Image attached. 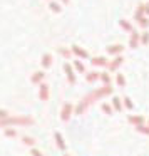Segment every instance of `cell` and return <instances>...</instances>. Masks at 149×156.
<instances>
[{
  "mask_svg": "<svg viewBox=\"0 0 149 156\" xmlns=\"http://www.w3.org/2000/svg\"><path fill=\"white\" fill-rule=\"evenodd\" d=\"M99 79V72H89L87 76H85V81L87 82H95Z\"/></svg>",
  "mask_w": 149,
  "mask_h": 156,
  "instance_id": "cell-21",
  "label": "cell"
},
{
  "mask_svg": "<svg viewBox=\"0 0 149 156\" xmlns=\"http://www.w3.org/2000/svg\"><path fill=\"white\" fill-rule=\"evenodd\" d=\"M137 22H139V25H141L142 29H147L149 27V19L147 17H142L141 20H137Z\"/></svg>",
  "mask_w": 149,
  "mask_h": 156,
  "instance_id": "cell-28",
  "label": "cell"
},
{
  "mask_svg": "<svg viewBox=\"0 0 149 156\" xmlns=\"http://www.w3.org/2000/svg\"><path fill=\"white\" fill-rule=\"evenodd\" d=\"M34 122V119L29 116H9L5 119H0V128H9V126H29Z\"/></svg>",
  "mask_w": 149,
  "mask_h": 156,
  "instance_id": "cell-2",
  "label": "cell"
},
{
  "mask_svg": "<svg viewBox=\"0 0 149 156\" xmlns=\"http://www.w3.org/2000/svg\"><path fill=\"white\" fill-rule=\"evenodd\" d=\"M137 45H139V34L132 30V32H131V39H129V47H131V49H136Z\"/></svg>",
  "mask_w": 149,
  "mask_h": 156,
  "instance_id": "cell-9",
  "label": "cell"
},
{
  "mask_svg": "<svg viewBox=\"0 0 149 156\" xmlns=\"http://www.w3.org/2000/svg\"><path fill=\"white\" fill-rule=\"evenodd\" d=\"M91 64L97 66V67H104V66H107V59L106 57H94V59H91Z\"/></svg>",
  "mask_w": 149,
  "mask_h": 156,
  "instance_id": "cell-12",
  "label": "cell"
},
{
  "mask_svg": "<svg viewBox=\"0 0 149 156\" xmlns=\"http://www.w3.org/2000/svg\"><path fill=\"white\" fill-rule=\"evenodd\" d=\"M122 102H124V106H126L127 109H132V108H134V104H132V101H131L129 98H124V99H122Z\"/></svg>",
  "mask_w": 149,
  "mask_h": 156,
  "instance_id": "cell-30",
  "label": "cell"
},
{
  "mask_svg": "<svg viewBox=\"0 0 149 156\" xmlns=\"http://www.w3.org/2000/svg\"><path fill=\"white\" fill-rule=\"evenodd\" d=\"M74 67H75V71L77 72H85V67H84V64H82L79 59H75L74 61Z\"/></svg>",
  "mask_w": 149,
  "mask_h": 156,
  "instance_id": "cell-22",
  "label": "cell"
},
{
  "mask_svg": "<svg viewBox=\"0 0 149 156\" xmlns=\"http://www.w3.org/2000/svg\"><path fill=\"white\" fill-rule=\"evenodd\" d=\"M64 71H65V76H67L69 82H71V84H75V72H74V69H72V66L69 64V62L64 64Z\"/></svg>",
  "mask_w": 149,
  "mask_h": 156,
  "instance_id": "cell-5",
  "label": "cell"
},
{
  "mask_svg": "<svg viewBox=\"0 0 149 156\" xmlns=\"http://www.w3.org/2000/svg\"><path fill=\"white\" fill-rule=\"evenodd\" d=\"M119 25H121L126 32H132V30H134V29H132V25H131V22L124 20V19H122V20H119Z\"/></svg>",
  "mask_w": 149,
  "mask_h": 156,
  "instance_id": "cell-16",
  "label": "cell"
},
{
  "mask_svg": "<svg viewBox=\"0 0 149 156\" xmlns=\"http://www.w3.org/2000/svg\"><path fill=\"white\" fill-rule=\"evenodd\" d=\"M54 139H55V144H57V148L64 151V149H65V141H64V138H62L61 133H55V134H54Z\"/></svg>",
  "mask_w": 149,
  "mask_h": 156,
  "instance_id": "cell-11",
  "label": "cell"
},
{
  "mask_svg": "<svg viewBox=\"0 0 149 156\" xmlns=\"http://www.w3.org/2000/svg\"><path fill=\"white\" fill-rule=\"evenodd\" d=\"M49 9H50L52 12H55V14H59V12L62 10V7H61V4H57V2H49Z\"/></svg>",
  "mask_w": 149,
  "mask_h": 156,
  "instance_id": "cell-18",
  "label": "cell"
},
{
  "mask_svg": "<svg viewBox=\"0 0 149 156\" xmlns=\"http://www.w3.org/2000/svg\"><path fill=\"white\" fill-rule=\"evenodd\" d=\"M147 126H149V121H147Z\"/></svg>",
  "mask_w": 149,
  "mask_h": 156,
  "instance_id": "cell-35",
  "label": "cell"
},
{
  "mask_svg": "<svg viewBox=\"0 0 149 156\" xmlns=\"http://www.w3.org/2000/svg\"><path fill=\"white\" fill-rule=\"evenodd\" d=\"M39 98H40V101H47L49 99V86L44 84V82H40V89H39Z\"/></svg>",
  "mask_w": 149,
  "mask_h": 156,
  "instance_id": "cell-7",
  "label": "cell"
},
{
  "mask_svg": "<svg viewBox=\"0 0 149 156\" xmlns=\"http://www.w3.org/2000/svg\"><path fill=\"white\" fill-rule=\"evenodd\" d=\"M4 134L7 136V138H15V136H17V131H15V129H12V128H7L4 131Z\"/></svg>",
  "mask_w": 149,
  "mask_h": 156,
  "instance_id": "cell-25",
  "label": "cell"
},
{
  "mask_svg": "<svg viewBox=\"0 0 149 156\" xmlns=\"http://www.w3.org/2000/svg\"><path fill=\"white\" fill-rule=\"evenodd\" d=\"M116 82H117V86L124 87V86H126V79H124V76H122V74H117V76H116Z\"/></svg>",
  "mask_w": 149,
  "mask_h": 156,
  "instance_id": "cell-26",
  "label": "cell"
},
{
  "mask_svg": "<svg viewBox=\"0 0 149 156\" xmlns=\"http://www.w3.org/2000/svg\"><path fill=\"white\" fill-rule=\"evenodd\" d=\"M72 111H74V106H72L71 102H65V104L62 106V111H61V119L62 121H69Z\"/></svg>",
  "mask_w": 149,
  "mask_h": 156,
  "instance_id": "cell-3",
  "label": "cell"
},
{
  "mask_svg": "<svg viewBox=\"0 0 149 156\" xmlns=\"http://www.w3.org/2000/svg\"><path fill=\"white\" fill-rule=\"evenodd\" d=\"M129 122H131V124L139 126V124L144 122V118H142V116H129Z\"/></svg>",
  "mask_w": 149,
  "mask_h": 156,
  "instance_id": "cell-14",
  "label": "cell"
},
{
  "mask_svg": "<svg viewBox=\"0 0 149 156\" xmlns=\"http://www.w3.org/2000/svg\"><path fill=\"white\" fill-rule=\"evenodd\" d=\"M99 79L104 82V86H111V76H109L107 72H102V74H99Z\"/></svg>",
  "mask_w": 149,
  "mask_h": 156,
  "instance_id": "cell-19",
  "label": "cell"
},
{
  "mask_svg": "<svg viewBox=\"0 0 149 156\" xmlns=\"http://www.w3.org/2000/svg\"><path fill=\"white\" fill-rule=\"evenodd\" d=\"M101 109H102V111H104L107 116H111V114H112V106H111V104H107V102H102Z\"/></svg>",
  "mask_w": 149,
  "mask_h": 156,
  "instance_id": "cell-23",
  "label": "cell"
},
{
  "mask_svg": "<svg viewBox=\"0 0 149 156\" xmlns=\"http://www.w3.org/2000/svg\"><path fill=\"white\" fill-rule=\"evenodd\" d=\"M59 54H61L62 57L69 59V57H71V54H72V52L69 51V49H64V47H61V49H59Z\"/></svg>",
  "mask_w": 149,
  "mask_h": 156,
  "instance_id": "cell-27",
  "label": "cell"
},
{
  "mask_svg": "<svg viewBox=\"0 0 149 156\" xmlns=\"http://www.w3.org/2000/svg\"><path fill=\"white\" fill-rule=\"evenodd\" d=\"M141 44L142 45H147L149 44V32H144V34L141 35Z\"/></svg>",
  "mask_w": 149,
  "mask_h": 156,
  "instance_id": "cell-29",
  "label": "cell"
},
{
  "mask_svg": "<svg viewBox=\"0 0 149 156\" xmlns=\"http://www.w3.org/2000/svg\"><path fill=\"white\" fill-rule=\"evenodd\" d=\"M142 17H144V5H139V7L136 9V12H134V19L136 20H141Z\"/></svg>",
  "mask_w": 149,
  "mask_h": 156,
  "instance_id": "cell-15",
  "label": "cell"
},
{
  "mask_svg": "<svg viewBox=\"0 0 149 156\" xmlns=\"http://www.w3.org/2000/svg\"><path fill=\"white\" fill-rule=\"evenodd\" d=\"M64 156H71V154H64Z\"/></svg>",
  "mask_w": 149,
  "mask_h": 156,
  "instance_id": "cell-34",
  "label": "cell"
},
{
  "mask_svg": "<svg viewBox=\"0 0 149 156\" xmlns=\"http://www.w3.org/2000/svg\"><path fill=\"white\" fill-rule=\"evenodd\" d=\"M40 64H42V67H44V69L50 67V66H52V55L50 54H44V55H42Z\"/></svg>",
  "mask_w": 149,
  "mask_h": 156,
  "instance_id": "cell-13",
  "label": "cell"
},
{
  "mask_svg": "<svg viewBox=\"0 0 149 156\" xmlns=\"http://www.w3.org/2000/svg\"><path fill=\"white\" fill-rule=\"evenodd\" d=\"M44 77H45L44 72H42V71H37V72H34V74H32L30 81L34 82V84H40V82L44 81Z\"/></svg>",
  "mask_w": 149,
  "mask_h": 156,
  "instance_id": "cell-10",
  "label": "cell"
},
{
  "mask_svg": "<svg viewBox=\"0 0 149 156\" xmlns=\"http://www.w3.org/2000/svg\"><path fill=\"white\" fill-rule=\"evenodd\" d=\"M144 14L149 15V4H144Z\"/></svg>",
  "mask_w": 149,
  "mask_h": 156,
  "instance_id": "cell-33",
  "label": "cell"
},
{
  "mask_svg": "<svg viewBox=\"0 0 149 156\" xmlns=\"http://www.w3.org/2000/svg\"><path fill=\"white\" fill-rule=\"evenodd\" d=\"M136 131H137V133H142V134H147V136H149V126L139 124V126H136Z\"/></svg>",
  "mask_w": 149,
  "mask_h": 156,
  "instance_id": "cell-24",
  "label": "cell"
},
{
  "mask_svg": "<svg viewBox=\"0 0 149 156\" xmlns=\"http://www.w3.org/2000/svg\"><path fill=\"white\" fill-rule=\"evenodd\" d=\"M112 108L116 109V111H122V101L119 98H112Z\"/></svg>",
  "mask_w": 149,
  "mask_h": 156,
  "instance_id": "cell-17",
  "label": "cell"
},
{
  "mask_svg": "<svg viewBox=\"0 0 149 156\" xmlns=\"http://www.w3.org/2000/svg\"><path fill=\"white\" fill-rule=\"evenodd\" d=\"M122 62H124V59H122V57H121V55H117V57H116V59H114V61H112V62H109V64H107V67H109V71H111V72H114V71H117V69H119V66H121V64H122Z\"/></svg>",
  "mask_w": 149,
  "mask_h": 156,
  "instance_id": "cell-6",
  "label": "cell"
},
{
  "mask_svg": "<svg viewBox=\"0 0 149 156\" xmlns=\"http://www.w3.org/2000/svg\"><path fill=\"white\" fill-rule=\"evenodd\" d=\"M71 52H72L74 55H77L79 59H89V52L84 51L82 47H79V45H72V47H71Z\"/></svg>",
  "mask_w": 149,
  "mask_h": 156,
  "instance_id": "cell-4",
  "label": "cell"
},
{
  "mask_svg": "<svg viewBox=\"0 0 149 156\" xmlns=\"http://www.w3.org/2000/svg\"><path fill=\"white\" fill-rule=\"evenodd\" d=\"M30 154H32V156H44L40 151H39V149H35V148H32V149H30Z\"/></svg>",
  "mask_w": 149,
  "mask_h": 156,
  "instance_id": "cell-31",
  "label": "cell"
},
{
  "mask_svg": "<svg viewBox=\"0 0 149 156\" xmlns=\"http://www.w3.org/2000/svg\"><path fill=\"white\" fill-rule=\"evenodd\" d=\"M5 118H9V112L4 111V109H0V119H5Z\"/></svg>",
  "mask_w": 149,
  "mask_h": 156,
  "instance_id": "cell-32",
  "label": "cell"
},
{
  "mask_svg": "<svg viewBox=\"0 0 149 156\" xmlns=\"http://www.w3.org/2000/svg\"><path fill=\"white\" fill-rule=\"evenodd\" d=\"M22 143L27 144V146H30V148H34V146H35V139L30 138V136H22Z\"/></svg>",
  "mask_w": 149,
  "mask_h": 156,
  "instance_id": "cell-20",
  "label": "cell"
},
{
  "mask_svg": "<svg viewBox=\"0 0 149 156\" xmlns=\"http://www.w3.org/2000/svg\"><path fill=\"white\" fill-rule=\"evenodd\" d=\"M122 45L121 44H114V45H107V54L109 55H119L122 52Z\"/></svg>",
  "mask_w": 149,
  "mask_h": 156,
  "instance_id": "cell-8",
  "label": "cell"
},
{
  "mask_svg": "<svg viewBox=\"0 0 149 156\" xmlns=\"http://www.w3.org/2000/svg\"><path fill=\"white\" fill-rule=\"evenodd\" d=\"M49 2H50V0H49Z\"/></svg>",
  "mask_w": 149,
  "mask_h": 156,
  "instance_id": "cell-36",
  "label": "cell"
},
{
  "mask_svg": "<svg viewBox=\"0 0 149 156\" xmlns=\"http://www.w3.org/2000/svg\"><path fill=\"white\" fill-rule=\"evenodd\" d=\"M109 94H112V87H111V86H102L101 89H95V91H92L91 94H87L77 106H75V109H74L75 114L81 116L82 112L87 109L89 104H92L94 101H97V99H101V98H106V96H109Z\"/></svg>",
  "mask_w": 149,
  "mask_h": 156,
  "instance_id": "cell-1",
  "label": "cell"
}]
</instances>
